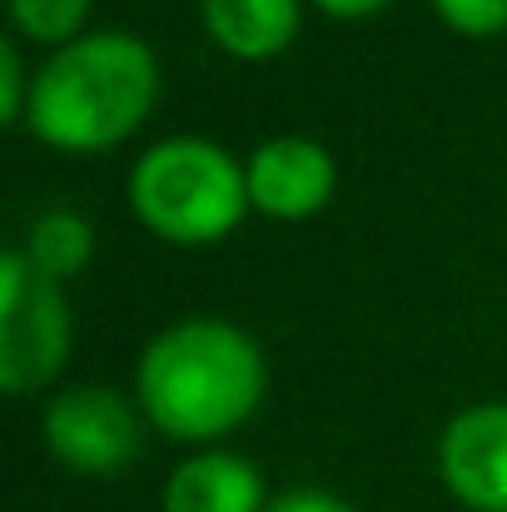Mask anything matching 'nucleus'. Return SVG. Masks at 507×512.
<instances>
[{"label": "nucleus", "mask_w": 507, "mask_h": 512, "mask_svg": "<svg viewBox=\"0 0 507 512\" xmlns=\"http://www.w3.org/2000/svg\"><path fill=\"white\" fill-rule=\"evenodd\" d=\"M155 50L130 30H95L60 45L25 105V125L55 150H105L125 140L155 105Z\"/></svg>", "instance_id": "1"}, {"label": "nucleus", "mask_w": 507, "mask_h": 512, "mask_svg": "<svg viewBox=\"0 0 507 512\" xmlns=\"http://www.w3.org/2000/svg\"><path fill=\"white\" fill-rule=\"evenodd\" d=\"M264 398V358L224 319H184L140 358V403L174 438H214Z\"/></svg>", "instance_id": "2"}, {"label": "nucleus", "mask_w": 507, "mask_h": 512, "mask_svg": "<svg viewBox=\"0 0 507 512\" xmlns=\"http://www.w3.org/2000/svg\"><path fill=\"white\" fill-rule=\"evenodd\" d=\"M130 199L155 234L174 244H204L239 224L249 179L219 145L174 135L140 155V165L130 170Z\"/></svg>", "instance_id": "3"}, {"label": "nucleus", "mask_w": 507, "mask_h": 512, "mask_svg": "<svg viewBox=\"0 0 507 512\" xmlns=\"http://www.w3.org/2000/svg\"><path fill=\"white\" fill-rule=\"evenodd\" d=\"M70 353V309L20 249L0 259V383L30 393L60 373Z\"/></svg>", "instance_id": "4"}, {"label": "nucleus", "mask_w": 507, "mask_h": 512, "mask_svg": "<svg viewBox=\"0 0 507 512\" xmlns=\"http://www.w3.org/2000/svg\"><path fill=\"white\" fill-rule=\"evenodd\" d=\"M45 443L75 473H115L140 453V423L110 388H65L45 403Z\"/></svg>", "instance_id": "5"}, {"label": "nucleus", "mask_w": 507, "mask_h": 512, "mask_svg": "<svg viewBox=\"0 0 507 512\" xmlns=\"http://www.w3.org/2000/svg\"><path fill=\"white\" fill-rule=\"evenodd\" d=\"M438 473L478 512H507V403L463 408L438 438Z\"/></svg>", "instance_id": "6"}, {"label": "nucleus", "mask_w": 507, "mask_h": 512, "mask_svg": "<svg viewBox=\"0 0 507 512\" xmlns=\"http://www.w3.org/2000/svg\"><path fill=\"white\" fill-rule=\"evenodd\" d=\"M249 179V199L274 214V219H304L314 214L329 189H334V160L319 140L304 135H279L269 145H259L244 165Z\"/></svg>", "instance_id": "7"}, {"label": "nucleus", "mask_w": 507, "mask_h": 512, "mask_svg": "<svg viewBox=\"0 0 507 512\" xmlns=\"http://www.w3.org/2000/svg\"><path fill=\"white\" fill-rule=\"evenodd\" d=\"M264 483L234 453H194L165 483V512H259Z\"/></svg>", "instance_id": "8"}, {"label": "nucleus", "mask_w": 507, "mask_h": 512, "mask_svg": "<svg viewBox=\"0 0 507 512\" xmlns=\"http://www.w3.org/2000/svg\"><path fill=\"white\" fill-rule=\"evenodd\" d=\"M204 25L239 60H269L299 25V0H204Z\"/></svg>", "instance_id": "9"}, {"label": "nucleus", "mask_w": 507, "mask_h": 512, "mask_svg": "<svg viewBox=\"0 0 507 512\" xmlns=\"http://www.w3.org/2000/svg\"><path fill=\"white\" fill-rule=\"evenodd\" d=\"M45 279H65L75 274L85 259H90V224L70 209H50L30 224L25 234V249H20Z\"/></svg>", "instance_id": "10"}, {"label": "nucleus", "mask_w": 507, "mask_h": 512, "mask_svg": "<svg viewBox=\"0 0 507 512\" xmlns=\"http://www.w3.org/2000/svg\"><path fill=\"white\" fill-rule=\"evenodd\" d=\"M10 5V25L30 40H60L70 45L90 0H5Z\"/></svg>", "instance_id": "11"}, {"label": "nucleus", "mask_w": 507, "mask_h": 512, "mask_svg": "<svg viewBox=\"0 0 507 512\" xmlns=\"http://www.w3.org/2000/svg\"><path fill=\"white\" fill-rule=\"evenodd\" d=\"M438 15L468 35H488V30H503L507 25V0H433Z\"/></svg>", "instance_id": "12"}, {"label": "nucleus", "mask_w": 507, "mask_h": 512, "mask_svg": "<svg viewBox=\"0 0 507 512\" xmlns=\"http://www.w3.org/2000/svg\"><path fill=\"white\" fill-rule=\"evenodd\" d=\"M25 105H30V90L20 80V50L15 40L5 35L0 40V115L5 120H25Z\"/></svg>", "instance_id": "13"}, {"label": "nucleus", "mask_w": 507, "mask_h": 512, "mask_svg": "<svg viewBox=\"0 0 507 512\" xmlns=\"http://www.w3.org/2000/svg\"><path fill=\"white\" fill-rule=\"evenodd\" d=\"M264 512H353L348 503H338L334 493H319V488H294L284 498H274Z\"/></svg>", "instance_id": "14"}, {"label": "nucleus", "mask_w": 507, "mask_h": 512, "mask_svg": "<svg viewBox=\"0 0 507 512\" xmlns=\"http://www.w3.org/2000/svg\"><path fill=\"white\" fill-rule=\"evenodd\" d=\"M329 15H368V10H378V5H388V0H319Z\"/></svg>", "instance_id": "15"}]
</instances>
